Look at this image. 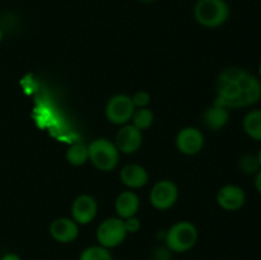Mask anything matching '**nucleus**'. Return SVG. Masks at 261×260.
<instances>
[{"label":"nucleus","mask_w":261,"mask_h":260,"mask_svg":"<svg viewBox=\"0 0 261 260\" xmlns=\"http://www.w3.org/2000/svg\"><path fill=\"white\" fill-rule=\"evenodd\" d=\"M261 99L259 76L242 68L224 69L218 79V97L214 105L226 109L254 106Z\"/></svg>","instance_id":"f257e3e1"},{"label":"nucleus","mask_w":261,"mask_h":260,"mask_svg":"<svg viewBox=\"0 0 261 260\" xmlns=\"http://www.w3.org/2000/svg\"><path fill=\"white\" fill-rule=\"evenodd\" d=\"M231 8L226 0H198L194 5V18L205 28H218L228 20Z\"/></svg>","instance_id":"f03ea898"},{"label":"nucleus","mask_w":261,"mask_h":260,"mask_svg":"<svg viewBox=\"0 0 261 260\" xmlns=\"http://www.w3.org/2000/svg\"><path fill=\"white\" fill-rule=\"evenodd\" d=\"M198 241V229L191 222H177L170 227L165 236L166 247L170 251L182 254L193 249Z\"/></svg>","instance_id":"7ed1b4c3"},{"label":"nucleus","mask_w":261,"mask_h":260,"mask_svg":"<svg viewBox=\"0 0 261 260\" xmlns=\"http://www.w3.org/2000/svg\"><path fill=\"white\" fill-rule=\"evenodd\" d=\"M89 160L101 171L114 170L119 162V149L107 139H96L88 147Z\"/></svg>","instance_id":"20e7f679"},{"label":"nucleus","mask_w":261,"mask_h":260,"mask_svg":"<svg viewBox=\"0 0 261 260\" xmlns=\"http://www.w3.org/2000/svg\"><path fill=\"white\" fill-rule=\"evenodd\" d=\"M127 236L125 228L124 219L121 218H109L105 219L97 228V241L98 245L106 249H115L120 246L125 241Z\"/></svg>","instance_id":"39448f33"},{"label":"nucleus","mask_w":261,"mask_h":260,"mask_svg":"<svg viewBox=\"0 0 261 260\" xmlns=\"http://www.w3.org/2000/svg\"><path fill=\"white\" fill-rule=\"evenodd\" d=\"M135 112V106L130 97L116 94L106 105V117L112 124H126Z\"/></svg>","instance_id":"423d86ee"},{"label":"nucleus","mask_w":261,"mask_h":260,"mask_svg":"<svg viewBox=\"0 0 261 260\" xmlns=\"http://www.w3.org/2000/svg\"><path fill=\"white\" fill-rule=\"evenodd\" d=\"M178 196L177 186L170 180L158 181L150 191V203L160 211L171 208L176 203Z\"/></svg>","instance_id":"0eeeda50"},{"label":"nucleus","mask_w":261,"mask_h":260,"mask_svg":"<svg viewBox=\"0 0 261 260\" xmlns=\"http://www.w3.org/2000/svg\"><path fill=\"white\" fill-rule=\"evenodd\" d=\"M217 203L227 212H236L246 203V193L239 185L228 184L219 189L217 194Z\"/></svg>","instance_id":"6e6552de"},{"label":"nucleus","mask_w":261,"mask_h":260,"mask_svg":"<svg viewBox=\"0 0 261 260\" xmlns=\"http://www.w3.org/2000/svg\"><path fill=\"white\" fill-rule=\"evenodd\" d=\"M176 145L181 153L188 155L196 154L204 145V135L196 127H185L176 138Z\"/></svg>","instance_id":"1a4fd4ad"},{"label":"nucleus","mask_w":261,"mask_h":260,"mask_svg":"<svg viewBox=\"0 0 261 260\" xmlns=\"http://www.w3.org/2000/svg\"><path fill=\"white\" fill-rule=\"evenodd\" d=\"M51 237L60 244H70L75 241L79 236V227L74 219L58 218L50 224Z\"/></svg>","instance_id":"9d476101"},{"label":"nucleus","mask_w":261,"mask_h":260,"mask_svg":"<svg viewBox=\"0 0 261 260\" xmlns=\"http://www.w3.org/2000/svg\"><path fill=\"white\" fill-rule=\"evenodd\" d=\"M116 148L122 153H135L142 145V132L134 125L121 127L116 134Z\"/></svg>","instance_id":"9b49d317"},{"label":"nucleus","mask_w":261,"mask_h":260,"mask_svg":"<svg viewBox=\"0 0 261 260\" xmlns=\"http://www.w3.org/2000/svg\"><path fill=\"white\" fill-rule=\"evenodd\" d=\"M71 214L78 224L91 223L97 214L96 200L89 195L78 196L71 206Z\"/></svg>","instance_id":"f8f14e48"},{"label":"nucleus","mask_w":261,"mask_h":260,"mask_svg":"<svg viewBox=\"0 0 261 260\" xmlns=\"http://www.w3.org/2000/svg\"><path fill=\"white\" fill-rule=\"evenodd\" d=\"M120 178L129 188H143L148 183V172L139 165H127L120 172Z\"/></svg>","instance_id":"ddd939ff"},{"label":"nucleus","mask_w":261,"mask_h":260,"mask_svg":"<svg viewBox=\"0 0 261 260\" xmlns=\"http://www.w3.org/2000/svg\"><path fill=\"white\" fill-rule=\"evenodd\" d=\"M115 209L120 218L127 219L130 217H134L139 209V198L133 191H124L116 198Z\"/></svg>","instance_id":"4468645a"},{"label":"nucleus","mask_w":261,"mask_h":260,"mask_svg":"<svg viewBox=\"0 0 261 260\" xmlns=\"http://www.w3.org/2000/svg\"><path fill=\"white\" fill-rule=\"evenodd\" d=\"M204 124L212 130H219L227 125L229 120L228 109L213 105L204 112Z\"/></svg>","instance_id":"2eb2a0df"},{"label":"nucleus","mask_w":261,"mask_h":260,"mask_svg":"<svg viewBox=\"0 0 261 260\" xmlns=\"http://www.w3.org/2000/svg\"><path fill=\"white\" fill-rule=\"evenodd\" d=\"M242 127L247 137L256 142H261V109L247 112L242 120Z\"/></svg>","instance_id":"dca6fc26"},{"label":"nucleus","mask_w":261,"mask_h":260,"mask_svg":"<svg viewBox=\"0 0 261 260\" xmlns=\"http://www.w3.org/2000/svg\"><path fill=\"white\" fill-rule=\"evenodd\" d=\"M66 160L73 166L84 165L89 160L88 147L84 144H81V143L73 144L71 147H69L68 152H66Z\"/></svg>","instance_id":"f3484780"},{"label":"nucleus","mask_w":261,"mask_h":260,"mask_svg":"<svg viewBox=\"0 0 261 260\" xmlns=\"http://www.w3.org/2000/svg\"><path fill=\"white\" fill-rule=\"evenodd\" d=\"M79 260H114L109 249L101 245L88 246L81 252Z\"/></svg>","instance_id":"a211bd4d"},{"label":"nucleus","mask_w":261,"mask_h":260,"mask_svg":"<svg viewBox=\"0 0 261 260\" xmlns=\"http://www.w3.org/2000/svg\"><path fill=\"white\" fill-rule=\"evenodd\" d=\"M132 119L133 125L142 132V130L148 129L153 124L154 116H153V112L149 109L144 107V109H139L138 111H135Z\"/></svg>","instance_id":"6ab92c4d"},{"label":"nucleus","mask_w":261,"mask_h":260,"mask_svg":"<svg viewBox=\"0 0 261 260\" xmlns=\"http://www.w3.org/2000/svg\"><path fill=\"white\" fill-rule=\"evenodd\" d=\"M240 167L245 173H249V175H255L257 171L261 170L257 157L254 154L242 155L240 160Z\"/></svg>","instance_id":"aec40b11"},{"label":"nucleus","mask_w":261,"mask_h":260,"mask_svg":"<svg viewBox=\"0 0 261 260\" xmlns=\"http://www.w3.org/2000/svg\"><path fill=\"white\" fill-rule=\"evenodd\" d=\"M132 101H133V105H134L135 107H139V109H144V107H147L148 105H149L150 94L148 93V92H144V91L137 92V93L133 96Z\"/></svg>","instance_id":"412c9836"},{"label":"nucleus","mask_w":261,"mask_h":260,"mask_svg":"<svg viewBox=\"0 0 261 260\" xmlns=\"http://www.w3.org/2000/svg\"><path fill=\"white\" fill-rule=\"evenodd\" d=\"M125 228H126L127 233H135L140 229V221L135 217H130V218L125 219L124 221Z\"/></svg>","instance_id":"4be33fe9"},{"label":"nucleus","mask_w":261,"mask_h":260,"mask_svg":"<svg viewBox=\"0 0 261 260\" xmlns=\"http://www.w3.org/2000/svg\"><path fill=\"white\" fill-rule=\"evenodd\" d=\"M170 250L166 247L165 249H158L154 252V260H170Z\"/></svg>","instance_id":"5701e85b"},{"label":"nucleus","mask_w":261,"mask_h":260,"mask_svg":"<svg viewBox=\"0 0 261 260\" xmlns=\"http://www.w3.org/2000/svg\"><path fill=\"white\" fill-rule=\"evenodd\" d=\"M254 185H255V189H256L257 193H259L261 195V170L257 171V172L255 173Z\"/></svg>","instance_id":"b1692460"},{"label":"nucleus","mask_w":261,"mask_h":260,"mask_svg":"<svg viewBox=\"0 0 261 260\" xmlns=\"http://www.w3.org/2000/svg\"><path fill=\"white\" fill-rule=\"evenodd\" d=\"M0 260H22V257L18 254H15V252H7V254H4L0 257Z\"/></svg>","instance_id":"393cba45"},{"label":"nucleus","mask_w":261,"mask_h":260,"mask_svg":"<svg viewBox=\"0 0 261 260\" xmlns=\"http://www.w3.org/2000/svg\"><path fill=\"white\" fill-rule=\"evenodd\" d=\"M256 157H257V161H259V165H260V167H261V148L259 149V152H257Z\"/></svg>","instance_id":"a878e982"},{"label":"nucleus","mask_w":261,"mask_h":260,"mask_svg":"<svg viewBox=\"0 0 261 260\" xmlns=\"http://www.w3.org/2000/svg\"><path fill=\"white\" fill-rule=\"evenodd\" d=\"M257 74H259V79L261 81V61L259 64V68H257Z\"/></svg>","instance_id":"bb28decb"},{"label":"nucleus","mask_w":261,"mask_h":260,"mask_svg":"<svg viewBox=\"0 0 261 260\" xmlns=\"http://www.w3.org/2000/svg\"><path fill=\"white\" fill-rule=\"evenodd\" d=\"M3 37H4V32H3V28L0 27V42L3 41Z\"/></svg>","instance_id":"cd10ccee"},{"label":"nucleus","mask_w":261,"mask_h":260,"mask_svg":"<svg viewBox=\"0 0 261 260\" xmlns=\"http://www.w3.org/2000/svg\"><path fill=\"white\" fill-rule=\"evenodd\" d=\"M139 2H142V3H154V2H157V0H139Z\"/></svg>","instance_id":"c85d7f7f"},{"label":"nucleus","mask_w":261,"mask_h":260,"mask_svg":"<svg viewBox=\"0 0 261 260\" xmlns=\"http://www.w3.org/2000/svg\"><path fill=\"white\" fill-rule=\"evenodd\" d=\"M4 2H8V0H4Z\"/></svg>","instance_id":"c756f323"}]
</instances>
